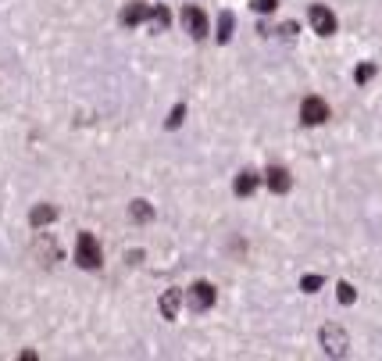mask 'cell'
<instances>
[{"label": "cell", "instance_id": "obj_13", "mask_svg": "<svg viewBox=\"0 0 382 361\" xmlns=\"http://www.w3.org/2000/svg\"><path fill=\"white\" fill-rule=\"evenodd\" d=\"M129 211H133V219H136V222H151V219H154V207L146 204V201H133Z\"/></svg>", "mask_w": 382, "mask_h": 361}, {"label": "cell", "instance_id": "obj_10", "mask_svg": "<svg viewBox=\"0 0 382 361\" xmlns=\"http://www.w3.org/2000/svg\"><path fill=\"white\" fill-rule=\"evenodd\" d=\"M179 304H182V290H168L161 297V315L164 318H175L179 315Z\"/></svg>", "mask_w": 382, "mask_h": 361}, {"label": "cell", "instance_id": "obj_15", "mask_svg": "<svg viewBox=\"0 0 382 361\" xmlns=\"http://www.w3.org/2000/svg\"><path fill=\"white\" fill-rule=\"evenodd\" d=\"M182 118H186V104H175V108H172V118H168V129H179Z\"/></svg>", "mask_w": 382, "mask_h": 361}, {"label": "cell", "instance_id": "obj_19", "mask_svg": "<svg viewBox=\"0 0 382 361\" xmlns=\"http://www.w3.org/2000/svg\"><path fill=\"white\" fill-rule=\"evenodd\" d=\"M336 293H339V301H343V304H354V297H357L350 283H339V290H336Z\"/></svg>", "mask_w": 382, "mask_h": 361}, {"label": "cell", "instance_id": "obj_16", "mask_svg": "<svg viewBox=\"0 0 382 361\" xmlns=\"http://www.w3.org/2000/svg\"><path fill=\"white\" fill-rule=\"evenodd\" d=\"M275 4H279V0H250V8L258 11V15H271V11H275Z\"/></svg>", "mask_w": 382, "mask_h": 361}, {"label": "cell", "instance_id": "obj_14", "mask_svg": "<svg viewBox=\"0 0 382 361\" xmlns=\"http://www.w3.org/2000/svg\"><path fill=\"white\" fill-rule=\"evenodd\" d=\"M151 22H154V29H168L172 15H168V8H151Z\"/></svg>", "mask_w": 382, "mask_h": 361}, {"label": "cell", "instance_id": "obj_18", "mask_svg": "<svg viewBox=\"0 0 382 361\" xmlns=\"http://www.w3.org/2000/svg\"><path fill=\"white\" fill-rule=\"evenodd\" d=\"M375 75V65H357V72H354V79L361 82V86H365V82Z\"/></svg>", "mask_w": 382, "mask_h": 361}, {"label": "cell", "instance_id": "obj_7", "mask_svg": "<svg viewBox=\"0 0 382 361\" xmlns=\"http://www.w3.org/2000/svg\"><path fill=\"white\" fill-rule=\"evenodd\" d=\"M265 183H268L271 194H286V189H289V172H286V168H279V165H271L268 172H265Z\"/></svg>", "mask_w": 382, "mask_h": 361}, {"label": "cell", "instance_id": "obj_6", "mask_svg": "<svg viewBox=\"0 0 382 361\" xmlns=\"http://www.w3.org/2000/svg\"><path fill=\"white\" fill-rule=\"evenodd\" d=\"M322 344H325V351L336 358V354L347 351V333L339 329V326H325V329H322Z\"/></svg>", "mask_w": 382, "mask_h": 361}, {"label": "cell", "instance_id": "obj_11", "mask_svg": "<svg viewBox=\"0 0 382 361\" xmlns=\"http://www.w3.org/2000/svg\"><path fill=\"white\" fill-rule=\"evenodd\" d=\"M54 219H57V207H50V204L32 207V215H29V222H32V225H50Z\"/></svg>", "mask_w": 382, "mask_h": 361}, {"label": "cell", "instance_id": "obj_8", "mask_svg": "<svg viewBox=\"0 0 382 361\" xmlns=\"http://www.w3.org/2000/svg\"><path fill=\"white\" fill-rule=\"evenodd\" d=\"M151 18V8L146 4H129L122 11V26H140V22H146Z\"/></svg>", "mask_w": 382, "mask_h": 361}, {"label": "cell", "instance_id": "obj_1", "mask_svg": "<svg viewBox=\"0 0 382 361\" xmlns=\"http://www.w3.org/2000/svg\"><path fill=\"white\" fill-rule=\"evenodd\" d=\"M75 261H79V268H100V261H104V254H100V243H97V237L93 232H79V243H75Z\"/></svg>", "mask_w": 382, "mask_h": 361}, {"label": "cell", "instance_id": "obj_17", "mask_svg": "<svg viewBox=\"0 0 382 361\" xmlns=\"http://www.w3.org/2000/svg\"><path fill=\"white\" fill-rule=\"evenodd\" d=\"M318 286H322V275H304V279H300V290H304V293H314Z\"/></svg>", "mask_w": 382, "mask_h": 361}, {"label": "cell", "instance_id": "obj_9", "mask_svg": "<svg viewBox=\"0 0 382 361\" xmlns=\"http://www.w3.org/2000/svg\"><path fill=\"white\" fill-rule=\"evenodd\" d=\"M258 186H261V176H258V172H240V176H236V197H250Z\"/></svg>", "mask_w": 382, "mask_h": 361}, {"label": "cell", "instance_id": "obj_5", "mask_svg": "<svg viewBox=\"0 0 382 361\" xmlns=\"http://www.w3.org/2000/svg\"><path fill=\"white\" fill-rule=\"evenodd\" d=\"M186 301H189L193 311H207L211 304H215V286H211V283H193L189 293H186Z\"/></svg>", "mask_w": 382, "mask_h": 361}, {"label": "cell", "instance_id": "obj_12", "mask_svg": "<svg viewBox=\"0 0 382 361\" xmlns=\"http://www.w3.org/2000/svg\"><path fill=\"white\" fill-rule=\"evenodd\" d=\"M232 29H236V18H232L229 11H222V18H218V44H229Z\"/></svg>", "mask_w": 382, "mask_h": 361}, {"label": "cell", "instance_id": "obj_4", "mask_svg": "<svg viewBox=\"0 0 382 361\" xmlns=\"http://www.w3.org/2000/svg\"><path fill=\"white\" fill-rule=\"evenodd\" d=\"M182 26H186V33L193 36V39H204L207 36V15L200 11V8H182Z\"/></svg>", "mask_w": 382, "mask_h": 361}, {"label": "cell", "instance_id": "obj_2", "mask_svg": "<svg viewBox=\"0 0 382 361\" xmlns=\"http://www.w3.org/2000/svg\"><path fill=\"white\" fill-rule=\"evenodd\" d=\"M307 18H311V29H314L318 36H332V33H336V15H332L325 4H311Z\"/></svg>", "mask_w": 382, "mask_h": 361}, {"label": "cell", "instance_id": "obj_3", "mask_svg": "<svg viewBox=\"0 0 382 361\" xmlns=\"http://www.w3.org/2000/svg\"><path fill=\"white\" fill-rule=\"evenodd\" d=\"M329 118V104L322 100V97H307L304 104H300V122L304 125H322Z\"/></svg>", "mask_w": 382, "mask_h": 361}]
</instances>
